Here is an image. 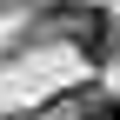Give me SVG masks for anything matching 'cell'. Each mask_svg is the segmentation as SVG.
<instances>
[{
    "mask_svg": "<svg viewBox=\"0 0 120 120\" xmlns=\"http://www.w3.org/2000/svg\"><path fill=\"white\" fill-rule=\"evenodd\" d=\"M80 120H120V100H113V94H94V100L80 107Z\"/></svg>",
    "mask_w": 120,
    "mask_h": 120,
    "instance_id": "cell-2",
    "label": "cell"
},
{
    "mask_svg": "<svg viewBox=\"0 0 120 120\" xmlns=\"http://www.w3.org/2000/svg\"><path fill=\"white\" fill-rule=\"evenodd\" d=\"M73 40H80V53H87V60H113V47H120L113 20H107L100 7H80V13H73Z\"/></svg>",
    "mask_w": 120,
    "mask_h": 120,
    "instance_id": "cell-1",
    "label": "cell"
}]
</instances>
